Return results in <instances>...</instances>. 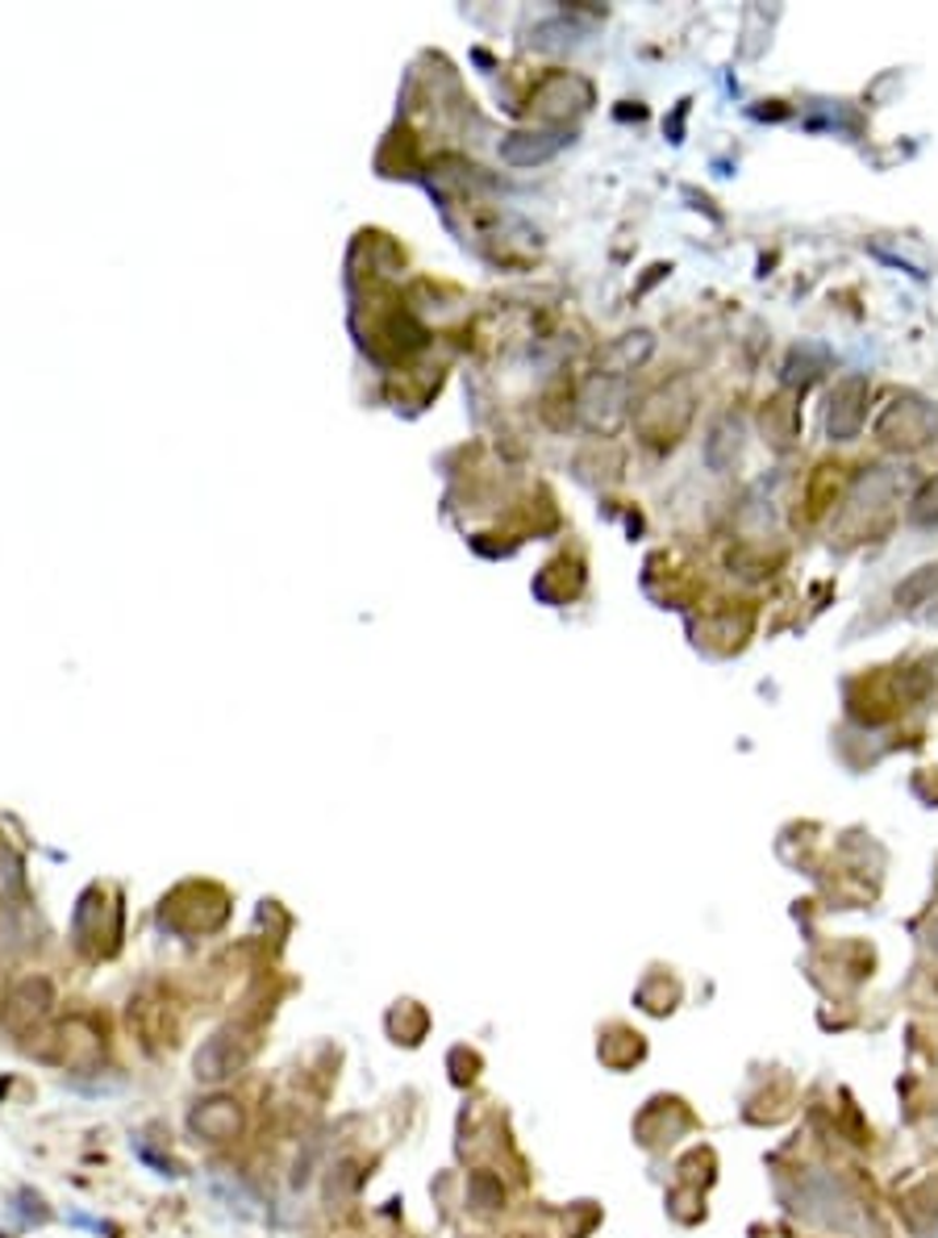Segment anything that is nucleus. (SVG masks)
I'll use <instances>...</instances> for the list:
<instances>
[{
	"instance_id": "15",
	"label": "nucleus",
	"mask_w": 938,
	"mask_h": 1238,
	"mask_svg": "<svg viewBox=\"0 0 938 1238\" xmlns=\"http://www.w3.org/2000/svg\"><path fill=\"white\" fill-rule=\"evenodd\" d=\"M743 455V421L738 418H718L709 438H705V464L713 471H730Z\"/></svg>"
},
{
	"instance_id": "21",
	"label": "nucleus",
	"mask_w": 938,
	"mask_h": 1238,
	"mask_svg": "<svg viewBox=\"0 0 938 1238\" xmlns=\"http://www.w3.org/2000/svg\"><path fill=\"white\" fill-rule=\"evenodd\" d=\"M938 588V567H922V572H914L905 585L897 588V605L901 609H917L930 601V592Z\"/></svg>"
},
{
	"instance_id": "18",
	"label": "nucleus",
	"mask_w": 938,
	"mask_h": 1238,
	"mask_svg": "<svg viewBox=\"0 0 938 1238\" xmlns=\"http://www.w3.org/2000/svg\"><path fill=\"white\" fill-rule=\"evenodd\" d=\"M430 1030V1013H425L418 1001H397L393 1013H388V1034L393 1043H405V1047H418Z\"/></svg>"
},
{
	"instance_id": "17",
	"label": "nucleus",
	"mask_w": 938,
	"mask_h": 1238,
	"mask_svg": "<svg viewBox=\"0 0 938 1238\" xmlns=\"http://www.w3.org/2000/svg\"><path fill=\"white\" fill-rule=\"evenodd\" d=\"M563 134L560 130H534V134H514V139H505V146H501V155L509 159L514 167H530V164H546L555 151L563 146Z\"/></svg>"
},
{
	"instance_id": "3",
	"label": "nucleus",
	"mask_w": 938,
	"mask_h": 1238,
	"mask_svg": "<svg viewBox=\"0 0 938 1238\" xmlns=\"http://www.w3.org/2000/svg\"><path fill=\"white\" fill-rule=\"evenodd\" d=\"M693 409H697V393H693V384L688 380H668V384H659L651 397L638 405V413H634V430L642 434V443L651 446H676L681 443V434L688 430V421H693Z\"/></svg>"
},
{
	"instance_id": "22",
	"label": "nucleus",
	"mask_w": 938,
	"mask_h": 1238,
	"mask_svg": "<svg viewBox=\"0 0 938 1238\" xmlns=\"http://www.w3.org/2000/svg\"><path fill=\"white\" fill-rule=\"evenodd\" d=\"M359 1180H363V1176H359V1164H354V1159H338V1164L329 1168L326 1201H334V1205H338V1201H347V1197L359 1189Z\"/></svg>"
},
{
	"instance_id": "24",
	"label": "nucleus",
	"mask_w": 938,
	"mask_h": 1238,
	"mask_svg": "<svg viewBox=\"0 0 938 1238\" xmlns=\"http://www.w3.org/2000/svg\"><path fill=\"white\" fill-rule=\"evenodd\" d=\"M450 1068H455V1072H450L455 1084H471L476 1072H480V1055L468 1051V1047H455V1051H450Z\"/></svg>"
},
{
	"instance_id": "23",
	"label": "nucleus",
	"mask_w": 938,
	"mask_h": 1238,
	"mask_svg": "<svg viewBox=\"0 0 938 1238\" xmlns=\"http://www.w3.org/2000/svg\"><path fill=\"white\" fill-rule=\"evenodd\" d=\"M910 521H917V526L938 521V476H930V480L914 492V501H910Z\"/></svg>"
},
{
	"instance_id": "2",
	"label": "nucleus",
	"mask_w": 938,
	"mask_h": 1238,
	"mask_svg": "<svg viewBox=\"0 0 938 1238\" xmlns=\"http://www.w3.org/2000/svg\"><path fill=\"white\" fill-rule=\"evenodd\" d=\"M793 1210H797L801 1217L826 1226V1230H839V1235H859V1230H864V1205H859L855 1192L846 1189L839 1176H830V1171H805V1176H801Z\"/></svg>"
},
{
	"instance_id": "25",
	"label": "nucleus",
	"mask_w": 938,
	"mask_h": 1238,
	"mask_svg": "<svg viewBox=\"0 0 938 1238\" xmlns=\"http://www.w3.org/2000/svg\"><path fill=\"white\" fill-rule=\"evenodd\" d=\"M830 492H839V468H821L818 480H814V489H809V505H814V514L818 509H826V496Z\"/></svg>"
},
{
	"instance_id": "20",
	"label": "nucleus",
	"mask_w": 938,
	"mask_h": 1238,
	"mask_svg": "<svg viewBox=\"0 0 938 1238\" xmlns=\"http://www.w3.org/2000/svg\"><path fill=\"white\" fill-rule=\"evenodd\" d=\"M25 951H29V935H25L22 917L0 905V972H9Z\"/></svg>"
},
{
	"instance_id": "8",
	"label": "nucleus",
	"mask_w": 938,
	"mask_h": 1238,
	"mask_svg": "<svg viewBox=\"0 0 938 1238\" xmlns=\"http://www.w3.org/2000/svg\"><path fill=\"white\" fill-rule=\"evenodd\" d=\"M938 434V409L917 397H897L876 421V438L897 450H917Z\"/></svg>"
},
{
	"instance_id": "4",
	"label": "nucleus",
	"mask_w": 938,
	"mask_h": 1238,
	"mask_svg": "<svg viewBox=\"0 0 938 1238\" xmlns=\"http://www.w3.org/2000/svg\"><path fill=\"white\" fill-rule=\"evenodd\" d=\"M258 1055V1030L251 1026V1022H226V1026H217L196 1047V1055H192V1075L201 1080V1084H221V1080H230V1075H238L242 1068H251V1059Z\"/></svg>"
},
{
	"instance_id": "11",
	"label": "nucleus",
	"mask_w": 938,
	"mask_h": 1238,
	"mask_svg": "<svg viewBox=\"0 0 938 1238\" xmlns=\"http://www.w3.org/2000/svg\"><path fill=\"white\" fill-rule=\"evenodd\" d=\"M892 492H897L892 468H871L868 476H859V484L851 492V505H846L843 517H839V530H843V534H851V530L864 534V517H868V534H871V526L889 514Z\"/></svg>"
},
{
	"instance_id": "19",
	"label": "nucleus",
	"mask_w": 938,
	"mask_h": 1238,
	"mask_svg": "<svg viewBox=\"0 0 938 1238\" xmlns=\"http://www.w3.org/2000/svg\"><path fill=\"white\" fill-rule=\"evenodd\" d=\"M468 1205L476 1214L505 1210V1185H501V1176H493L489 1168L468 1171Z\"/></svg>"
},
{
	"instance_id": "5",
	"label": "nucleus",
	"mask_w": 938,
	"mask_h": 1238,
	"mask_svg": "<svg viewBox=\"0 0 938 1238\" xmlns=\"http://www.w3.org/2000/svg\"><path fill=\"white\" fill-rule=\"evenodd\" d=\"M55 1022V988L47 976H22L9 984L4 1001H0V1026L9 1038L29 1043Z\"/></svg>"
},
{
	"instance_id": "6",
	"label": "nucleus",
	"mask_w": 938,
	"mask_h": 1238,
	"mask_svg": "<svg viewBox=\"0 0 938 1238\" xmlns=\"http://www.w3.org/2000/svg\"><path fill=\"white\" fill-rule=\"evenodd\" d=\"M125 1026L139 1038L142 1051L151 1055H164L180 1043V1013H176V1005L167 1001L164 988H155V984H142L139 993L130 997Z\"/></svg>"
},
{
	"instance_id": "13",
	"label": "nucleus",
	"mask_w": 938,
	"mask_h": 1238,
	"mask_svg": "<svg viewBox=\"0 0 938 1238\" xmlns=\"http://www.w3.org/2000/svg\"><path fill=\"white\" fill-rule=\"evenodd\" d=\"M868 418V380L864 375H846L834 384L830 405H826V434L834 443H851Z\"/></svg>"
},
{
	"instance_id": "14",
	"label": "nucleus",
	"mask_w": 938,
	"mask_h": 1238,
	"mask_svg": "<svg viewBox=\"0 0 938 1238\" xmlns=\"http://www.w3.org/2000/svg\"><path fill=\"white\" fill-rule=\"evenodd\" d=\"M100 905H105V897L100 892H88L84 901H80V913H75V938H80V947H84V955L93 959H109L113 951H118V938H121V922L118 917H100Z\"/></svg>"
},
{
	"instance_id": "16",
	"label": "nucleus",
	"mask_w": 938,
	"mask_h": 1238,
	"mask_svg": "<svg viewBox=\"0 0 938 1238\" xmlns=\"http://www.w3.org/2000/svg\"><path fill=\"white\" fill-rule=\"evenodd\" d=\"M651 351H656V338H651L647 329H634V334H622V338L613 342L610 351L601 354V368H605V372H601V375H617V380H622V375H626V372H634V368H642V363L651 359Z\"/></svg>"
},
{
	"instance_id": "26",
	"label": "nucleus",
	"mask_w": 938,
	"mask_h": 1238,
	"mask_svg": "<svg viewBox=\"0 0 938 1238\" xmlns=\"http://www.w3.org/2000/svg\"><path fill=\"white\" fill-rule=\"evenodd\" d=\"M930 947L938 951V922H935V930H930Z\"/></svg>"
},
{
	"instance_id": "12",
	"label": "nucleus",
	"mask_w": 938,
	"mask_h": 1238,
	"mask_svg": "<svg viewBox=\"0 0 938 1238\" xmlns=\"http://www.w3.org/2000/svg\"><path fill=\"white\" fill-rule=\"evenodd\" d=\"M626 405H630V388L617 375H592L580 393V421L592 434H613L626 421Z\"/></svg>"
},
{
	"instance_id": "27",
	"label": "nucleus",
	"mask_w": 938,
	"mask_h": 1238,
	"mask_svg": "<svg viewBox=\"0 0 938 1238\" xmlns=\"http://www.w3.org/2000/svg\"><path fill=\"white\" fill-rule=\"evenodd\" d=\"M935 993H938V976H935Z\"/></svg>"
},
{
	"instance_id": "10",
	"label": "nucleus",
	"mask_w": 938,
	"mask_h": 1238,
	"mask_svg": "<svg viewBox=\"0 0 938 1238\" xmlns=\"http://www.w3.org/2000/svg\"><path fill=\"white\" fill-rule=\"evenodd\" d=\"M188 1130H192V1139H201V1143H234V1139H242V1130H246V1109L238 1105L234 1097H226V1093H213V1097H201L192 1109H188Z\"/></svg>"
},
{
	"instance_id": "7",
	"label": "nucleus",
	"mask_w": 938,
	"mask_h": 1238,
	"mask_svg": "<svg viewBox=\"0 0 938 1238\" xmlns=\"http://www.w3.org/2000/svg\"><path fill=\"white\" fill-rule=\"evenodd\" d=\"M226 917L230 901L213 885H184L180 892H171V901H164V922L180 935H209Z\"/></svg>"
},
{
	"instance_id": "9",
	"label": "nucleus",
	"mask_w": 938,
	"mask_h": 1238,
	"mask_svg": "<svg viewBox=\"0 0 938 1238\" xmlns=\"http://www.w3.org/2000/svg\"><path fill=\"white\" fill-rule=\"evenodd\" d=\"M588 105H592V84L576 71H551L530 93V113L542 121L580 118V113H588Z\"/></svg>"
},
{
	"instance_id": "1",
	"label": "nucleus",
	"mask_w": 938,
	"mask_h": 1238,
	"mask_svg": "<svg viewBox=\"0 0 938 1238\" xmlns=\"http://www.w3.org/2000/svg\"><path fill=\"white\" fill-rule=\"evenodd\" d=\"M29 1051L38 1055L43 1063L63 1068V1072H96V1068L105 1063L109 1043H105V1030H100L96 1018L71 1013V1018L50 1022V1026L29 1043Z\"/></svg>"
}]
</instances>
